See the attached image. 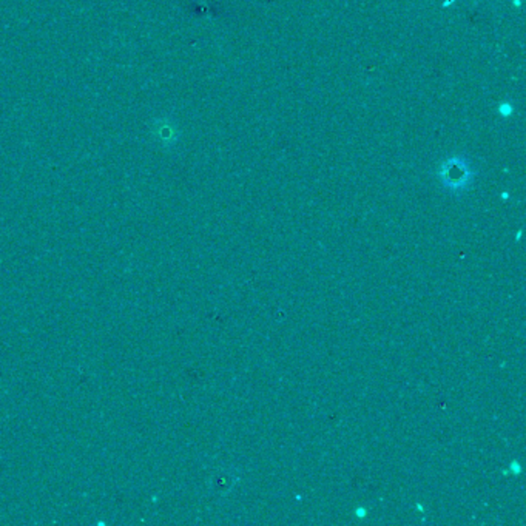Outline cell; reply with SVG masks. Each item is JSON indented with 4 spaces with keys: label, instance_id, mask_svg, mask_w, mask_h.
<instances>
[{
    "label": "cell",
    "instance_id": "cell-3",
    "mask_svg": "<svg viewBox=\"0 0 526 526\" xmlns=\"http://www.w3.org/2000/svg\"><path fill=\"white\" fill-rule=\"evenodd\" d=\"M454 2V0H446V2L443 3V5H441V6H443V8H446V6H449L450 3H452Z\"/></svg>",
    "mask_w": 526,
    "mask_h": 526
},
{
    "label": "cell",
    "instance_id": "cell-1",
    "mask_svg": "<svg viewBox=\"0 0 526 526\" xmlns=\"http://www.w3.org/2000/svg\"><path fill=\"white\" fill-rule=\"evenodd\" d=\"M440 179L450 192H463L472 182V172L468 162L462 157L448 159L440 167Z\"/></svg>",
    "mask_w": 526,
    "mask_h": 526
},
{
    "label": "cell",
    "instance_id": "cell-2",
    "mask_svg": "<svg viewBox=\"0 0 526 526\" xmlns=\"http://www.w3.org/2000/svg\"><path fill=\"white\" fill-rule=\"evenodd\" d=\"M499 110H500V115H503V116H509L512 113V107L509 104H502Z\"/></svg>",
    "mask_w": 526,
    "mask_h": 526
},
{
    "label": "cell",
    "instance_id": "cell-4",
    "mask_svg": "<svg viewBox=\"0 0 526 526\" xmlns=\"http://www.w3.org/2000/svg\"><path fill=\"white\" fill-rule=\"evenodd\" d=\"M358 512H360V514H358L360 517H363V515H364V512H366V511H364V509H358Z\"/></svg>",
    "mask_w": 526,
    "mask_h": 526
}]
</instances>
